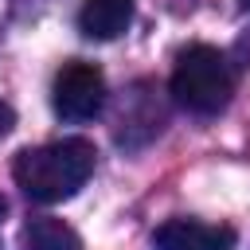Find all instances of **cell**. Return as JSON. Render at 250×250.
Here are the masks:
<instances>
[{
	"label": "cell",
	"mask_w": 250,
	"mask_h": 250,
	"mask_svg": "<svg viewBox=\"0 0 250 250\" xmlns=\"http://www.w3.org/2000/svg\"><path fill=\"white\" fill-rule=\"evenodd\" d=\"M246 4H250V0H246Z\"/></svg>",
	"instance_id": "9"
},
{
	"label": "cell",
	"mask_w": 250,
	"mask_h": 250,
	"mask_svg": "<svg viewBox=\"0 0 250 250\" xmlns=\"http://www.w3.org/2000/svg\"><path fill=\"white\" fill-rule=\"evenodd\" d=\"M156 250H234V230L199 223V219H168L152 234Z\"/></svg>",
	"instance_id": "4"
},
{
	"label": "cell",
	"mask_w": 250,
	"mask_h": 250,
	"mask_svg": "<svg viewBox=\"0 0 250 250\" xmlns=\"http://www.w3.org/2000/svg\"><path fill=\"white\" fill-rule=\"evenodd\" d=\"M94 160L98 152L90 141L66 137L39 148H23L12 164V176L31 203H62L94 176Z\"/></svg>",
	"instance_id": "1"
},
{
	"label": "cell",
	"mask_w": 250,
	"mask_h": 250,
	"mask_svg": "<svg viewBox=\"0 0 250 250\" xmlns=\"http://www.w3.org/2000/svg\"><path fill=\"white\" fill-rule=\"evenodd\" d=\"M12 125H16V109L0 98V137H8V133H12Z\"/></svg>",
	"instance_id": "7"
},
{
	"label": "cell",
	"mask_w": 250,
	"mask_h": 250,
	"mask_svg": "<svg viewBox=\"0 0 250 250\" xmlns=\"http://www.w3.org/2000/svg\"><path fill=\"white\" fill-rule=\"evenodd\" d=\"M133 23V0H86L78 12V31L86 39L109 43Z\"/></svg>",
	"instance_id": "5"
},
{
	"label": "cell",
	"mask_w": 250,
	"mask_h": 250,
	"mask_svg": "<svg viewBox=\"0 0 250 250\" xmlns=\"http://www.w3.org/2000/svg\"><path fill=\"white\" fill-rule=\"evenodd\" d=\"M20 250H82V238L62 219H27L20 230Z\"/></svg>",
	"instance_id": "6"
},
{
	"label": "cell",
	"mask_w": 250,
	"mask_h": 250,
	"mask_svg": "<svg viewBox=\"0 0 250 250\" xmlns=\"http://www.w3.org/2000/svg\"><path fill=\"white\" fill-rule=\"evenodd\" d=\"M51 105L62 121H94L105 105V74L82 59L62 62L51 82Z\"/></svg>",
	"instance_id": "3"
},
{
	"label": "cell",
	"mask_w": 250,
	"mask_h": 250,
	"mask_svg": "<svg viewBox=\"0 0 250 250\" xmlns=\"http://www.w3.org/2000/svg\"><path fill=\"white\" fill-rule=\"evenodd\" d=\"M230 90H234V78H230V66L227 59L207 47V43H195L188 47L180 59H176V70H172V98L191 109V113H219L227 102H230Z\"/></svg>",
	"instance_id": "2"
},
{
	"label": "cell",
	"mask_w": 250,
	"mask_h": 250,
	"mask_svg": "<svg viewBox=\"0 0 250 250\" xmlns=\"http://www.w3.org/2000/svg\"><path fill=\"white\" fill-rule=\"evenodd\" d=\"M4 211H8V203H4V195H0V219H4Z\"/></svg>",
	"instance_id": "8"
}]
</instances>
